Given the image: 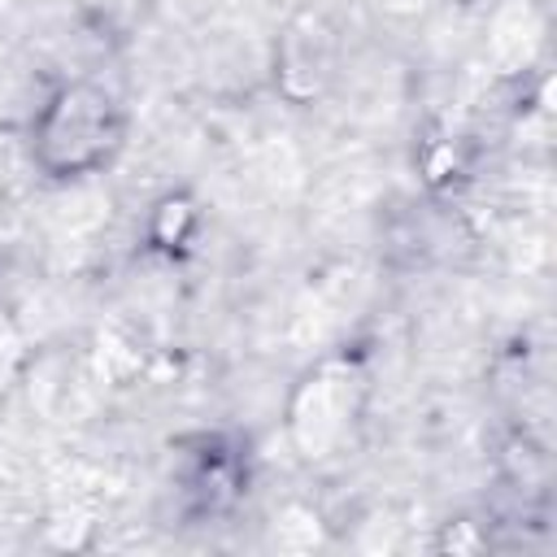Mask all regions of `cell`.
Wrapping results in <instances>:
<instances>
[{"instance_id": "cell-1", "label": "cell", "mask_w": 557, "mask_h": 557, "mask_svg": "<svg viewBox=\"0 0 557 557\" xmlns=\"http://www.w3.org/2000/svg\"><path fill=\"white\" fill-rule=\"evenodd\" d=\"M117 144V104L104 87H61L35 122V152L52 174H83Z\"/></svg>"}, {"instance_id": "cell-2", "label": "cell", "mask_w": 557, "mask_h": 557, "mask_svg": "<svg viewBox=\"0 0 557 557\" xmlns=\"http://www.w3.org/2000/svg\"><path fill=\"white\" fill-rule=\"evenodd\" d=\"M352 387H357L352 374H318V379L305 383V396H300L305 405L296 409L292 422H296L309 457H322V448H331L348 431V422L357 413Z\"/></svg>"}]
</instances>
